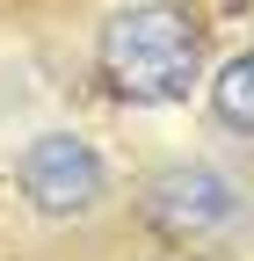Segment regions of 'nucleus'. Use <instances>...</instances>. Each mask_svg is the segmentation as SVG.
I'll return each instance as SVG.
<instances>
[{
    "label": "nucleus",
    "instance_id": "nucleus-1",
    "mask_svg": "<svg viewBox=\"0 0 254 261\" xmlns=\"http://www.w3.org/2000/svg\"><path fill=\"white\" fill-rule=\"evenodd\" d=\"M94 65L116 102L131 109H174L196 94L204 80V29L189 8L174 0H138V8H116L94 37Z\"/></svg>",
    "mask_w": 254,
    "mask_h": 261
},
{
    "label": "nucleus",
    "instance_id": "nucleus-2",
    "mask_svg": "<svg viewBox=\"0 0 254 261\" xmlns=\"http://www.w3.org/2000/svg\"><path fill=\"white\" fill-rule=\"evenodd\" d=\"M240 211H247L240 181L218 174V167H204V160H174V167H160V174L145 181V196H138V218H145L167 247H204V240H218V232H233Z\"/></svg>",
    "mask_w": 254,
    "mask_h": 261
},
{
    "label": "nucleus",
    "instance_id": "nucleus-3",
    "mask_svg": "<svg viewBox=\"0 0 254 261\" xmlns=\"http://www.w3.org/2000/svg\"><path fill=\"white\" fill-rule=\"evenodd\" d=\"M15 189L37 218H87L109 196V167L80 130H37L15 160Z\"/></svg>",
    "mask_w": 254,
    "mask_h": 261
},
{
    "label": "nucleus",
    "instance_id": "nucleus-4",
    "mask_svg": "<svg viewBox=\"0 0 254 261\" xmlns=\"http://www.w3.org/2000/svg\"><path fill=\"white\" fill-rule=\"evenodd\" d=\"M211 116L225 123V130H240V138H254V44L233 51L211 73Z\"/></svg>",
    "mask_w": 254,
    "mask_h": 261
}]
</instances>
